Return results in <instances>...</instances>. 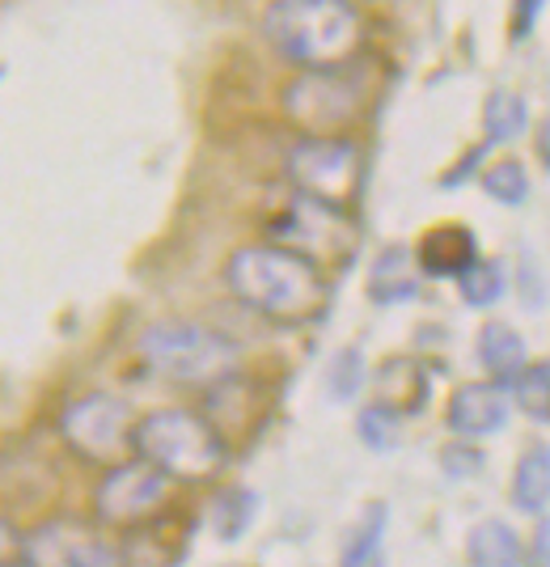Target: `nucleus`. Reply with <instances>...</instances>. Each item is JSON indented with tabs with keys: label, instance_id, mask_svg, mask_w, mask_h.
I'll return each instance as SVG.
<instances>
[{
	"label": "nucleus",
	"instance_id": "obj_26",
	"mask_svg": "<svg viewBox=\"0 0 550 567\" xmlns=\"http://www.w3.org/2000/svg\"><path fill=\"white\" fill-rule=\"evenodd\" d=\"M326 385H331V399L335 402L356 399V390L364 385V360H360L356 348H343V352L331 360V369H326Z\"/></svg>",
	"mask_w": 550,
	"mask_h": 567
},
{
	"label": "nucleus",
	"instance_id": "obj_24",
	"mask_svg": "<svg viewBox=\"0 0 550 567\" xmlns=\"http://www.w3.org/2000/svg\"><path fill=\"white\" fill-rule=\"evenodd\" d=\"M356 436L373 453H390L398 445V436H403V420H398L390 406L373 402V406H364L356 415Z\"/></svg>",
	"mask_w": 550,
	"mask_h": 567
},
{
	"label": "nucleus",
	"instance_id": "obj_30",
	"mask_svg": "<svg viewBox=\"0 0 550 567\" xmlns=\"http://www.w3.org/2000/svg\"><path fill=\"white\" fill-rule=\"evenodd\" d=\"M529 567H550V517H538V534H533V555H526Z\"/></svg>",
	"mask_w": 550,
	"mask_h": 567
},
{
	"label": "nucleus",
	"instance_id": "obj_8",
	"mask_svg": "<svg viewBox=\"0 0 550 567\" xmlns=\"http://www.w3.org/2000/svg\"><path fill=\"white\" fill-rule=\"evenodd\" d=\"M169 499V478L148 462H120L102 474L94 487V517L102 525H120L132 529L141 520L157 517V508Z\"/></svg>",
	"mask_w": 550,
	"mask_h": 567
},
{
	"label": "nucleus",
	"instance_id": "obj_23",
	"mask_svg": "<svg viewBox=\"0 0 550 567\" xmlns=\"http://www.w3.org/2000/svg\"><path fill=\"white\" fill-rule=\"evenodd\" d=\"M482 190H487L496 204H504V208H517V204H526V199H529V174H526V166H521L517 157H504V162H496V166L482 174Z\"/></svg>",
	"mask_w": 550,
	"mask_h": 567
},
{
	"label": "nucleus",
	"instance_id": "obj_25",
	"mask_svg": "<svg viewBox=\"0 0 550 567\" xmlns=\"http://www.w3.org/2000/svg\"><path fill=\"white\" fill-rule=\"evenodd\" d=\"M517 402L533 420H550V364H529L517 378Z\"/></svg>",
	"mask_w": 550,
	"mask_h": 567
},
{
	"label": "nucleus",
	"instance_id": "obj_11",
	"mask_svg": "<svg viewBox=\"0 0 550 567\" xmlns=\"http://www.w3.org/2000/svg\"><path fill=\"white\" fill-rule=\"evenodd\" d=\"M445 424L454 427L457 436H491L508 424V394L496 381H470V385H457L449 411H445Z\"/></svg>",
	"mask_w": 550,
	"mask_h": 567
},
{
	"label": "nucleus",
	"instance_id": "obj_9",
	"mask_svg": "<svg viewBox=\"0 0 550 567\" xmlns=\"http://www.w3.org/2000/svg\"><path fill=\"white\" fill-rule=\"evenodd\" d=\"M22 559L30 567H123L120 546L106 543L81 520H43L22 534Z\"/></svg>",
	"mask_w": 550,
	"mask_h": 567
},
{
	"label": "nucleus",
	"instance_id": "obj_21",
	"mask_svg": "<svg viewBox=\"0 0 550 567\" xmlns=\"http://www.w3.org/2000/svg\"><path fill=\"white\" fill-rule=\"evenodd\" d=\"M504 288H508V271H504L500 259H479L470 271H461L457 276V292H461V301L475 309H487L496 306L504 297Z\"/></svg>",
	"mask_w": 550,
	"mask_h": 567
},
{
	"label": "nucleus",
	"instance_id": "obj_27",
	"mask_svg": "<svg viewBox=\"0 0 550 567\" xmlns=\"http://www.w3.org/2000/svg\"><path fill=\"white\" fill-rule=\"evenodd\" d=\"M440 471L449 478H470L482 471V453L475 445H445L440 450Z\"/></svg>",
	"mask_w": 550,
	"mask_h": 567
},
{
	"label": "nucleus",
	"instance_id": "obj_7",
	"mask_svg": "<svg viewBox=\"0 0 550 567\" xmlns=\"http://www.w3.org/2000/svg\"><path fill=\"white\" fill-rule=\"evenodd\" d=\"M288 178L301 195L339 208L356 190L360 144L343 136H305L288 148Z\"/></svg>",
	"mask_w": 550,
	"mask_h": 567
},
{
	"label": "nucleus",
	"instance_id": "obj_1",
	"mask_svg": "<svg viewBox=\"0 0 550 567\" xmlns=\"http://www.w3.org/2000/svg\"><path fill=\"white\" fill-rule=\"evenodd\" d=\"M225 284L246 309L271 322H305L326 306L318 262L288 246H241L225 262Z\"/></svg>",
	"mask_w": 550,
	"mask_h": 567
},
{
	"label": "nucleus",
	"instance_id": "obj_20",
	"mask_svg": "<svg viewBox=\"0 0 550 567\" xmlns=\"http://www.w3.org/2000/svg\"><path fill=\"white\" fill-rule=\"evenodd\" d=\"M403 267H407V250L403 246H390L377 267H373V280H369V297L377 301V306H398V301H411L419 288L411 276H403Z\"/></svg>",
	"mask_w": 550,
	"mask_h": 567
},
{
	"label": "nucleus",
	"instance_id": "obj_16",
	"mask_svg": "<svg viewBox=\"0 0 550 567\" xmlns=\"http://www.w3.org/2000/svg\"><path fill=\"white\" fill-rule=\"evenodd\" d=\"M466 559H470V567H521L526 564V546H521L512 525L479 520L466 538Z\"/></svg>",
	"mask_w": 550,
	"mask_h": 567
},
{
	"label": "nucleus",
	"instance_id": "obj_2",
	"mask_svg": "<svg viewBox=\"0 0 550 567\" xmlns=\"http://www.w3.org/2000/svg\"><path fill=\"white\" fill-rule=\"evenodd\" d=\"M263 30L284 60L305 69H331L356 55L364 13L347 0H276L267 9Z\"/></svg>",
	"mask_w": 550,
	"mask_h": 567
},
{
	"label": "nucleus",
	"instance_id": "obj_10",
	"mask_svg": "<svg viewBox=\"0 0 550 567\" xmlns=\"http://www.w3.org/2000/svg\"><path fill=\"white\" fill-rule=\"evenodd\" d=\"M280 237H288L297 255H339L347 259L356 250V225L343 216V208L335 204H322V199H310V195H297L292 208L284 213V220L271 225Z\"/></svg>",
	"mask_w": 550,
	"mask_h": 567
},
{
	"label": "nucleus",
	"instance_id": "obj_33",
	"mask_svg": "<svg viewBox=\"0 0 550 567\" xmlns=\"http://www.w3.org/2000/svg\"><path fill=\"white\" fill-rule=\"evenodd\" d=\"M0 567H30V564H25L22 555H18V559H13V564H0Z\"/></svg>",
	"mask_w": 550,
	"mask_h": 567
},
{
	"label": "nucleus",
	"instance_id": "obj_14",
	"mask_svg": "<svg viewBox=\"0 0 550 567\" xmlns=\"http://www.w3.org/2000/svg\"><path fill=\"white\" fill-rule=\"evenodd\" d=\"M377 402L390 406L398 420L424 411V402H428V373H424V364L415 355L385 360L382 369H377Z\"/></svg>",
	"mask_w": 550,
	"mask_h": 567
},
{
	"label": "nucleus",
	"instance_id": "obj_19",
	"mask_svg": "<svg viewBox=\"0 0 550 567\" xmlns=\"http://www.w3.org/2000/svg\"><path fill=\"white\" fill-rule=\"evenodd\" d=\"M529 127V106L512 90H491L482 102V132L487 144H512Z\"/></svg>",
	"mask_w": 550,
	"mask_h": 567
},
{
	"label": "nucleus",
	"instance_id": "obj_18",
	"mask_svg": "<svg viewBox=\"0 0 550 567\" xmlns=\"http://www.w3.org/2000/svg\"><path fill=\"white\" fill-rule=\"evenodd\" d=\"M255 513H259V496H255L250 487H220V492L212 496L208 520H212V529L220 543H238L241 534L250 529Z\"/></svg>",
	"mask_w": 550,
	"mask_h": 567
},
{
	"label": "nucleus",
	"instance_id": "obj_17",
	"mask_svg": "<svg viewBox=\"0 0 550 567\" xmlns=\"http://www.w3.org/2000/svg\"><path fill=\"white\" fill-rule=\"evenodd\" d=\"M512 504L521 513H547L550 504V445H533L521 453L517 474H512Z\"/></svg>",
	"mask_w": 550,
	"mask_h": 567
},
{
	"label": "nucleus",
	"instance_id": "obj_13",
	"mask_svg": "<svg viewBox=\"0 0 550 567\" xmlns=\"http://www.w3.org/2000/svg\"><path fill=\"white\" fill-rule=\"evenodd\" d=\"M415 259L424 267V276H436V280L454 276L457 280L461 271H470L479 262V241H475V234L466 225H440V229L424 234Z\"/></svg>",
	"mask_w": 550,
	"mask_h": 567
},
{
	"label": "nucleus",
	"instance_id": "obj_29",
	"mask_svg": "<svg viewBox=\"0 0 550 567\" xmlns=\"http://www.w3.org/2000/svg\"><path fill=\"white\" fill-rule=\"evenodd\" d=\"M22 555V529L0 513V564H13Z\"/></svg>",
	"mask_w": 550,
	"mask_h": 567
},
{
	"label": "nucleus",
	"instance_id": "obj_32",
	"mask_svg": "<svg viewBox=\"0 0 550 567\" xmlns=\"http://www.w3.org/2000/svg\"><path fill=\"white\" fill-rule=\"evenodd\" d=\"M538 157H542V166L550 169V115L538 123Z\"/></svg>",
	"mask_w": 550,
	"mask_h": 567
},
{
	"label": "nucleus",
	"instance_id": "obj_28",
	"mask_svg": "<svg viewBox=\"0 0 550 567\" xmlns=\"http://www.w3.org/2000/svg\"><path fill=\"white\" fill-rule=\"evenodd\" d=\"M482 153H487V144H475V148H470V153H466V157H461V162H457L454 169H445V178H440V187H445V190L461 187V183H466V178H470V174L479 169Z\"/></svg>",
	"mask_w": 550,
	"mask_h": 567
},
{
	"label": "nucleus",
	"instance_id": "obj_22",
	"mask_svg": "<svg viewBox=\"0 0 550 567\" xmlns=\"http://www.w3.org/2000/svg\"><path fill=\"white\" fill-rule=\"evenodd\" d=\"M385 504H373L364 513V525L356 529V538L347 543L339 567H385Z\"/></svg>",
	"mask_w": 550,
	"mask_h": 567
},
{
	"label": "nucleus",
	"instance_id": "obj_3",
	"mask_svg": "<svg viewBox=\"0 0 550 567\" xmlns=\"http://www.w3.org/2000/svg\"><path fill=\"white\" fill-rule=\"evenodd\" d=\"M132 450L166 478H187V483L212 478L229 457L225 436L187 406H162V411H148L144 420H136Z\"/></svg>",
	"mask_w": 550,
	"mask_h": 567
},
{
	"label": "nucleus",
	"instance_id": "obj_15",
	"mask_svg": "<svg viewBox=\"0 0 550 567\" xmlns=\"http://www.w3.org/2000/svg\"><path fill=\"white\" fill-rule=\"evenodd\" d=\"M479 364L496 378V385L517 381L526 373V339L508 322H482L479 331Z\"/></svg>",
	"mask_w": 550,
	"mask_h": 567
},
{
	"label": "nucleus",
	"instance_id": "obj_6",
	"mask_svg": "<svg viewBox=\"0 0 550 567\" xmlns=\"http://www.w3.org/2000/svg\"><path fill=\"white\" fill-rule=\"evenodd\" d=\"M132 406L120 394L90 390L81 399H72L60 411V436L76 457L85 462H111L120 466L123 450L132 445Z\"/></svg>",
	"mask_w": 550,
	"mask_h": 567
},
{
	"label": "nucleus",
	"instance_id": "obj_31",
	"mask_svg": "<svg viewBox=\"0 0 550 567\" xmlns=\"http://www.w3.org/2000/svg\"><path fill=\"white\" fill-rule=\"evenodd\" d=\"M542 13V0H526V4H517V22H512V34L521 39L529 25H533V18Z\"/></svg>",
	"mask_w": 550,
	"mask_h": 567
},
{
	"label": "nucleus",
	"instance_id": "obj_4",
	"mask_svg": "<svg viewBox=\"0 0 550 567\" xmlns=\"http://www.w3.org/2000/svg\"><path fill=\"white\" fill-rule=\"evenodd\" d=\"M136 352L157 378L178 381V385H220L238 369L234 339H225L212 327H199V322H183V318L144 327Z\"/></svg>",
	"mask_w": 550,
	"mask_h": 567
},
{
	"label": "nucleus",
	"instance_id": "obj_5",
	"mask_svg": "<svg viewBox=\"0 0 550 567\" xmlns=\"http://www.w3.org/2000/svg\"><path fill=\"white\" fill-rule=\"evenodd\" d=\"M373 97V64L343 60L331 69H310L284 90V115L310 136H335L339 127L356 123Z\"/></svg>",
	"mask_w": 550,
	"mask_h": 567
},
{
	"label": "nucleus",
	"instance_id": "obj_12",
	"mask_svg": "<svg viewBox=\"0 0 550 567\" xmlns=\"http://www.w3.org/2000/svg\"><path fill=\"white\" fill-rule=\"evenodd\" d=\"M191 543V525H178L169 517H148L127 529L120 546L123 567H174Z\"/></svg>",
	"mask_w": 550,
	"mask_h": 567
}]
</instances>
